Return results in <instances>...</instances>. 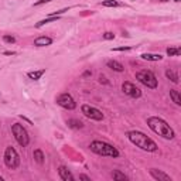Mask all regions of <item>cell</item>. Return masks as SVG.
<instances>
[{
    "label": "cell",
    "instance_id": "1",
    "mask_svg": "<svg viewBox=\"0 0 181 181\" xmlns=\"http://www.w3.org/2000/svg\"><path fill=\"white\" fill-rule=\"evenodd\" d=\"M126 136L133 145L140 147L142 150H146V152H157V145L154 143L150 137H147L145 133L137 132V130H130V132L126 133Z\"/></svg>",
    "mask_w": 181,
    "mask_h": 181
},
{
    "label": "cell",
    "instance_id": "2",
    "mask_svg": "<svg viewBox=\"0 0 181 181\" xmlns=\"http://www.w3.org/2000/svg\"><path fill=\"white\" fill-rule=\"evenodd\" d=\"M147 125H149V127L153 130L154 133H157L159 136H161L164 139L171 140V139H174V136H175V133L170 127V125L166 120H163L161 118H156V116L149 118L147 119Z\"/></svg>",
    "mask_w": 181,
    "mask_h": 181
},
{
    "label": "cell",
    "instance_id": "3",
    "mask_svg": "<svg viewBox=\"0 0 181 181\" xmlns=\"http://www.w3.org/2000/svg\"><path fill=\"white\" fill-rule=\"evenodd\" d=\"M90 150L93 153L99 154V156H105V157H113L116 159L119 157V152L116 147H113L112 145L109 143H105V142H100V140H95L90 143Z\"/></svg>",
    "mask_w": 181,
    "mask_h": 181
},
{
    "label": "cell",
    "instance_id": "4",
    "mask_svg": "<svg viewBox=\"0 0 181 181\" xmlns=\"http://www.w3.org/2000/svg\"><path fill=\"white\" fill-rule=\"evenodd\" d=\"M136 79L142 82L145 86L150 88V89H156L157 88V78L150 69H142L136 74Z\"/></svg>",
    "mask_w": 181,
    "mask_h": 181
},
{
    "label": "cell",
    "instance_id": "5",
    "mask_svg": "<svg viewBox=\"0 0 181 181\" xmlns=\"http://www.w3.org/2000/svg\"><path fill=\"white\" fill-rule=\"evenodd\" d=\"M11 132H13L14 139L17 140L18 145L23 146V147L28 146V143H30V137H28V133H27V130L21 126L20 123H14V125L11 126Z\"/></svg>",
    "mask_w": 181,
    "mask_h": 181
},
{
    "label": "cell",
    "instance_id": "6",
    "mask_svg": "<svg viewBox=\"0 0 181 181\" xmlns=\"http://www.w3.org/2000/svg\"><path fill=\"white\" fill-rule=\"evenodd\" d=\"M4 164L11 168V170H16L18 166H20V157H18L17 152L10 146L6 149V152H4Z\"/></svg>",
    "mask_w": 181,
    "mask_h": 181
},
{
    "label": "cell",
    "instance_id": "7",
    "mask_svg": "<svg viewBox=\"0 0 181 181\" xmlns=\"http://www.w3.org/2000/svg\"><path fill=\"white\" fill-rule=\"evenodd\" d=\"M81 110H82V113H83L88 119H92V120H102V119H103V113L100 112L99 109L93 108V106H89V105H82Z\"/></svg>",
    "mask_w": 181,
    "mask_h": 181
},
{
    "label": "cell",
    "instance_id": "8",
    "mask_svg": "<svg viewBox=\"0 0 181 181\" xmlns=\"http://www.w3.org/2000/svg\"><path fill=\"white\" fill-rule=\"evenodd\" d=\"M57 103L64 109H68V110H72V109L76 108V103L74 98L69 95V93H61L58 98H57Z\"/></svg>",
    "mask_w": 181,
    "mask_h": 181
},
{
    "label": "cell",
    "instance_id": "9",
    "mask_svg": "<svg viewBox=\"0 0 181 181\" xmlns=\"http://www.w3.org/2000/svg\"><path fill=\"white\" fill-rule=\"evenodd\" d=\"M122 89H123V92H125L126 95L132 96V98H140V96H142V90L139 89L136 85H133L132 82H123Z\"/></svg>",
    "mask_w": 181,
    "mask_h": 181
},
{
    "label": "cell",
    "instance_id": "10",
    "mask_svg": "<svg viewBox=\"0 0 181 181\" xmlns=\"http://www.w3.org/2000/svg\"><path fill=\"white\" fill-rule=\"evenodd\" d=\"M150 175L153 177L154 180H159V181H171V177H170L168 174L160 171V170H157V168H152V170H150Z\"/></svg>",
    "mask_w": 181,
    "mask_h": 181
},
{
    "label": "cell",
    "instance_id": "11",
    "mask_svg": "<svg viewBox=\"0 0 181 181\" xmlns=\"http://www.w3.org/2000/svg\"><path fill=\"white\" fill-rule=\"evenodd\" d=\"M58 174H60L61 180H64V181H74L75 180V177L71 174V171H69L65 166H61V167L58 168Z\"/></svg>",
    "mask_w": 181,
    "mask_h": 181
},
{
    "label": "cell",
    "instance_id": "12",
    "mask_svg": "<svg viewBox=\"0 0 181 181\" xmlns=\"http://www.w3.org/2000/svg\"><path fill=\"white\" fill-rule=\"evenodd\" d=\"M51 44H53V38L51 37L41 36L34 40V45L36 47H47V45H51Z\"/></svg>",
    "mask_w": 181,
    "mask_h": 181
},
{
    "label": "cell",
    "instance_id": "13",
    "mask_svg": "<svg viewBox=\"0 0 181 181\" xmlns=\"http://www.w3.org/2000/svg\"><path fill=\"white\" fill-rule=\"evenodd\" d=\"M106 65H108V68L113 69V71H116V72H123V71H125V67H123L120 62L115 61V60H110V61H108Z\"/></svg>",
    "mask_w": 181,
    "mask_h": 181
},
{
    "label": "cell",
    "instance_id": "14",
    "mask_svg": "<svg viewBox=\"0 0 181 181\" xmlns=\"http://www.w3.org/2000/svg\"><path fill=\"white\" fill-rule=\"evenodd\" d=\"M170 96H171L173 102L175 103V105H181V96H180V92L177 89H170Z\"/></svg>",
    "mask_w": 181,
    "mask_h": 181
},
{
    "label": "cell",
    "instance_id": "15",
    "mask_svg": "<svg viewBox=\"0 0 181 181\" xmlns=\"http://www.w3.org/2000/svg\"><path fill=\"white\" fill-rule=\"evenodd\" d=\"M142 58L146 60V61H160L163 57L160 54H149V53H146V54H142Z\"/></svg>",
    "mask_w": 181,
    "mask_h": 181
},
{
    "label": "cell",
    "instance_id": "16",
    "mask_svg": "<svg viewBox=\"0 0 181 181\" xmlns=\"http://www.w3.org/2000/svg\"><path fill=\"white\" fill-rule=\"evenodd\" d=\"M45 74V69H40V71H31V72H28V78L30 79H33V81H37V79H40L43 75Z\"/></svg>",
    "mask_w": 181,
    "mask_h": 181
},
{
    "label": "cell",
    "instance_id": "17",
    "mask_svg": "<svg viewBox=\"0 0 181 181\" xmlns=\"http://www.w3.org/2000/svg\"><path fill=\"white\" fill-rule=\"evenodd\" d=\"M166 76H167V78H168L171 82H174V83H178V82H180V79H178V75L174 72L173 69H167V71H166Z\"/></svg>",
    "mask_w": 181,
    "mask_h": 181
},
{
    "label": "cell",
    "instance_id": "18",
    "mask_svg": "<svg viewBox=\"0 0 181 181\" xmlns=\"http://www.w3.org/2000/svg\"><path fill=\"white\" fill-rule=\"evenodd\" d=\"M58 20V16H51V17H48V18H45V20H41V21H38L36 24V27L37 28H40V27H43L44 24H47V23H53V21H57Z\"/></svg>",
    "mask_w": 181,
    "mask_h": 181
},
{
    "label": "cell",
    "instance_id": "19",
    "mask_svg": "<svg viewBox=\"0 0 181 181\" xmlns=\"http://www.w3.org/2000/svg\"><path fill=\"white\" fill-rule=\"evenodd\" d=\"M34 159H36V161L38 164H43L44 163V153L41 150H36L34 152Z\"/></svg>",
    "mask_w": 181,
    "mask_h": 181
},
{
    "label": "cell",
    "instance_id": "20",
    "mask_svg": "<svg viewBox=\"0 0 181 181\" xmlns=\"http://www.w3.org/2000/svg\"><path fill=\"white\" fill-rule=\"evenodd\" d=\"M68 126L74 127V129H81L83 125H82V122H79V120H74V119H71V120H68Z\"/></svg>",
    "mask_w": 181,
    "mask_h": 181
},
{
    "label": "cell",
    "instance_id": "21",
    "mask_svg": "<svg viewBox=\"0 0 181 181\" xmlns=\"http://www.w3.org/2000/svg\"><path fill=\"white\" fill-rule=\"evenodd\" d=\"M181 54L180 48H167V55L168 57H177V55Z\"/></svg>",
    "mask_w": 181,
    "mask_h": 181
},
{
    "label": "cell",
    "instance_id": "22",
    "mask_svg": "<svg viewBox=\"0 0 181 181\" xmlns=\"http://www.w3.org/2000/svg\"><path fill=\"white\" fill-rule=\"evenodd\" d=\"M102 6H105V7H118L119 3L115 1V0H105V1H102Z\"/></svg>",
    "mask_w": 181,
    "mask_h": 181
},
{
    "label": "cell",
    "instance_id": "23",
    "mask_svg": "<svg viewBox=\"0 0 181 181\" xmlns=\"http://www.w3.org/2000/svg\"><path fill=\"white\" fill-rule=\"evenodd\" d=\"M113 180H127V177L125 175V174H122V173L119 171V170H115L113 171Z\"/></svg>",
    "mask_w": 181,
    "mask_h": 181
},
{
    "label": "cell",
    "instance_id": "24",
    "mask_svg": "<svg viewBox=\"0 0 181 181\" xmlns=\"http://www.w3.org/2000/svg\"><path fill=\"white\" fill-rule=\"evenodd\" d=\"M3 41L4 43H9V44H14L16 43V38L13 36H3Z\"/></svg>",
    "mask_w": 181,
    "mask_h": 181
},
{
    "label": "cell",
    "instance_id": "25",
    "mask_svg": "<svg viewBox=\"0 0 181 181\" xmlns=\"http://www.w3.org/2000/svg\"><path fill=\"white\" fill-rule=\"evenodd\" d=\"M103 38H105V40H113V38H115V34H113V33H105V34H103Z\"/></svg>",
    "mask_w": 181,
    "mask_h": 181
},
{
    "label": "cell",
    "instance_id": "26",
    "mask_svg": "<svg viewBox=\"0 0 181 181\" xmlns=\"http://www.w3.org/2000/svg\"><path fill=\"white\" fill-rule=\"evenodd\" d=\"M130 47H119V48H113L112 51H129Z\"/></svg>",
    "mask_w": 181,
    "mask_h": 181
},
{
    "label": "cell",
    "instance_id": "27",
    "mask_svg": "<svg viewBox=\"0 0 181 181\" xmlns=\"http://www.w3.org/2000/svg\"><path fill=\"white\" fill-rule=\"evenodd\" d=\"M48 1H53V0H38L34 3V6H40V4H44V3H48Z\"/></svg>",
    "mask_w": 181,
    "mask_h": 181
},
{
    "label": "cell",
    "instance_id": "28",
    "mask_svg": "<svg viewBox=\"0 0 181 181\" xmlns=\"http://www.w3.org/2000/svg\"><path fill=\"white\" fill-rule=\"evenodd\" d=\"M79 178H81V180H86V181H90V178H89V177H88V175H85V174H81V175H79Z\"/></svg>",
    "mask_w": 181,
    "mask_h": 181
},
{
    "label": "cell",
    "instance_id": "29",
    "mask_svg": "<svg viewBox=\"0 0 181 181\" xmlns=\"http://www.w3.org/2000/svg\"><path fill=\"white\" fill-rule=\"evenodd\" d=\"M14 51H4V55H14Z\"/></svg>",
    "mask_w": 181,
    "mask_h": 181
},
{
    "label": "cell",
    "instance_id": "30",
    "mask_svg": "<svg viewBox=\"0 0 181 181\" xmlns=\"http://www.w3.org/2000/svg\"><path fill=\"white\" fill-rule=\"evenodd\" d=\"M89 75H92V72H90V71H86V72L83 74V76H89Z\"/></svg>",
    "mask_w": 181,
    "mask_h": 181
},
{
    "label": "cell",
    "instance_id": "31",
    "mask_svg": "<svg viewBox=\"0 0 181 181\" xmlns=\"http://www.w3.org/2000/svg\"><path fill=\"white\" fill-rule=\"evenodd\" d=\"M0 181H3V177H0Z\"/></svg>",
    "mask_w": 181,
    "mask_h": 181
},
{
    "label": "cell",
    "instance_id": "32",
    "mask_svg": "<svg viewBox=\"0 0 181 181\" xmlns=\"http://www.w3.org/2000/svg\"><path fill=\"white\" fill-rule=\"evenodd\" d=\"M175 1H180V0H175Z\"/></svg>",
    "mask_w": 181,
    "mask_h": 181
}]
</instances>
